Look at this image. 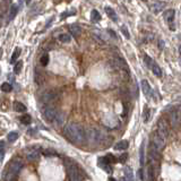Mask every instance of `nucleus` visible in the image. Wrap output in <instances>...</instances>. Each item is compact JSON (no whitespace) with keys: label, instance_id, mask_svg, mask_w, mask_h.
Segmentation results:
<instances>
[{"label":"nucleus","instance_id":"nucleus-1","mask_svg":"<svg viewBox=\"0 0 181 181\" xmlns=\"http://www.w3.org/2000/svg\"><path fill=\"white\" fill-rule=\"evenodd\" d=\"M63 134L67 137V139L74 143V144H83L86 141V131L85 129L78 124L70 122L66 124Z\"/></svg>","mask_w":181,"mask_h":181},{"label":"nucleus","instance_id":"nucleus-2","mask_svg":"<svg viewBox=\"0 0 181 181\" xmlns=\"http://www.w3.org/2000/svg\"><path fill=\"white\" fill-rule=\"evenodd\" d=\"M86 131V141L92 145H100L107 141V135L96 128H87Z\"/></svg>","mask_w":181,"mask_h":181},{"label":"nucleus","instance_id":"nucleus-3","mask_svg":"<svg viewBox=\"0 0 181 181\" xmlns=\"http://www.w3.org/2000/svg\"><path fill=\"white\" fill-rule=\"evenodd\" d=\"M66 165V170H67V174L69 181H83L84 180V177L82 174L80 170H79L78 165L76 163H74L73 161L67 160L65 162Z\"/></svg>","mask_w":181,"mask_h":181},{"label":"nucleus","instance_id":"nucleus-4","mask_svg":"<svg viewBox=\"0 0 181 181\" xmlns=\"http://www.w3.org/2000/svg\"><path fill=\"white\" fill-rule=\"evenodd\" d=\"M23 168V161L21 158H15L9 165V170L6 175V181H15L17 174Z\"/></svg>","mask_w":181,"mask_h":181},{"label":"nucleus","instance_id":"nucleus-5","mask_svg":"<svg viewBox=\"0 0 181 181\" xmlns=\"http://www.w3.org/2000/svg\"><path fill=\"white\" fill-rule=\"evenodd\" d=\"M169 117L171 126L173 128H177L181 124V105H177V107H172L170 110Z\"/></svg>","mask_w":181,"mask_h":181},{"label":"nucleus","instance_id":"nucleus-6","mask_svg":"<svg viewBox=\"0 0 181 181\" xmlns=\"http://www.w3.org/2000/svg\"><path fill=\"white\" fill-rule=\"evenodd\" d=\"M157 131L160 135L163 137L164 139H166L170 135V128H169V124L165 119H160L157 121Z\"/></svg>","mask_w":181,"mask_h":181},{"label":"nucleus","instance_id":"nucleus-7","mask_svg":"<svg viewBox=\"0 0 181 181\" xmlns=\"http://www.w3.org/2000/svg\"><path fill=\"white\" fill-rule=\"evenodd\" d=\"M59 92L56 90H49L44 92L42 96H41V101L43 102V103H51V102L56 101L59 99Z\"/></svg>","mask_w":181,"mask_h":181},{"label":"nucleus","instance_id":"nucleus-8","mask_svg":"<svg viewBox=\"0 0 181 181\" xmlns=\"http://www.w3.org/2000/svg\"><path fill=\"white\" fill-rule=\"evenodd\" d=\"M165 141H166V139H164L163 137L160 135L157 131H154V132H153L152 141H151V143L157 148L160 152H161L162 149H164V147H165Z\"/></svg>","mask_w":181,"mask_h":181},{"label":"nucleus","instance_id":"nucleus-9","mask_svg":"<svg viewBox=\"0 0 181 181\" xmlns=\"http://www.w3.org/2000/svg\"><path fill=\"white\" fill-rule=\"evenodd\" d=\"M57 114H58V111H57V109L52 107H46L45 110H43V117L46 121H52L53 122V120L56 119Z\"/></svg>","mask_w":181,"mask_h":181},{"label":"nucleus","instance_id":"nucleus-10","mask_svg":"<svg viewBox=\"0 0 181 181\" xmlns=\"http://www.w3.org/2000/svg\"><path fill=\"white\" fill-rule=\"evenodd\" d=\"M148 155H149V157L152 158L154 162H156L157 163L158 161H160V158H161V153L158 151L156 147L153 145L152 143H149V146H148Z\"/></svg>","mask_w":181,"mask_h":181},{"label":"nucleus","instance_id":"nucleus-11","mask_svg":"<svg viewBox=\"0 0 181 181\" xmlns=\"http://www.w3.org/2000/svg\"><path fill=\"white\" fill-rule=\"evenodd\" d=\"M141 90H143V93L147 97H149V96L152 95V88H151V86H149V84H148V82H147L146 79L141 80Z\"/></svg>","mask_w":181,"mask_h":181},{"label":"nucleus","instance_id":"nucleus-12","mask_svg":"<svg viewBox=\"0 0 181 181\" xmlns=\"http://www.w3.org/2000/svg\"><path fill=\"white\" fill-rule=\"evenodd\" d=\"M65 120H66V116H65V113L58 112L56 119L53 120V124H54L56 127H60V126H62V124H65Z\"/></svg>","mask_w":181,"mask_h":181},{"label":"nucleus","instance_id":"nucleus-13","mask_svg":"<svg viewBox=\"0 0 181 181\" xmlns=\"http://www.w3.org/2000/svg\"><path fill=\"white\" fill-rule=\"evenodd\" d=\"M69 31H70L71 35H74V36H79L82 34V27L79 25H77V24L69 25Z\"/></svg>","mask_w":181,"mask_h":181},{"label":"nucleus","instance_id":"nucleus-14","mask_svg":"<svg viewBox=\"0 0 181 181\" xmlns=\"http://www.w3.org/2000/svg\"><path fill=\"white\" fill-rule=\"evenodd\" d=\"M166 5L165 1H155L152 4V9L154 13H160L164 8V6Z\"/></svg>","mask_w":181,"mask_h":181},{"label":"nucleus","instance_id":"nucleus-15","mask_svg":"<svg viewBox=\"0 0 181 181\" xmlns=\"http://www.w3.org/2000/svg\"><path fill=\"white\" fill-rule=\"evenodd\" d=\"M128 146H129V143H128V141L124 139V141H118V143L114 145V149H117V151H124V149H127Z\"/></svg>","mask_w":181,"mask_h":181},{"label":"nucleus","instance_id":"nucleus-16","mask_svg":"<svg viewBox=\"0 0 181 181\" xmlns=\"http://www.w3.org/2000/svg\"><path fill=\"white\" fill-rule=\"evenodd\" d=\"M174 15H175V11L173 9H169L164 13V19L168 23H172L173 19H174Z\"/></svg>","mask_w":181,"mask_h":181},{"label":"nucleus","instance_id":"nucleus-17","mask_svg":"<svg viewBox=\"0 0 181 181\" xmlns=\"http://www.w3.org/2000/svg\"><path fill=\"white\" fill-rule=\"evenodd\" d=\"M104 9H105L107 15L110 17L112 21H114V22H117V21H118V16H117V13L114 11V9H112L111 7H105Z\"/></svg>","mask_w":181,"mask_h":181},{"label":"nucleus","instance_id":"nucleus-18","mask_svg":"<svg viewBox=\"0 0 181 181\" xmlns=\"http://www.w3.org/2000/svg\"><path fill=\"white\" fill-rule=\"evenodd\" d=\"M34 79H35V83L36 84L41 85L43 82H44V76L42 75V73L40 71V70H35V73H34Z\"/></svg>","mask_w":181,"mask_h":181},{"label":"nucleus","instance_id":"nucleus-19","mask_svg":"<svg viewBox=\"0 0 181 181\" xmlns=\"http://www.w3.org/2000/svg\"><path fill=\"white\" fill-rule=\"evenodd\" d=\"M151 69H152L153 74L155 75V76H157V77H161L162 76V69L160 68L157 63H155V62H153L152 66H151Z\"/></svg>","mask_w":181,"mask_h":181},{"label":"nucleus","instance_id":"nucleus-20","mask_svg":"<svg viewBox=\"0 0 181 181\" xmlns=\"http://www.w3.org/2000/svg\"><path fill=\"white\" fill-rule=\"evenodd\" d=\"M139 163L141 166L145 164V145H144V143L141 144V151H139Z\"/></svg>","mask_w":181,"mask_h":181},{"label":"nucleus","instance_id":"nucleus-21","mask_svg":"<svg viewBox=\"0 0 181 181\" xmlns=\"http://www.w3.org/2000/svg\"><path fill=\"white\" fill-rule=\"evenodd\" d=\"M40 156V153L36 152V151H32V152L27 153V155H26V158H27L28 161H36Z\"/></svg>","mask_w":181,"mask_h":181},{"label":"nucleus","instance_id":"nucleus-22","mask_svg":"<svg viewBox=\"0 0 181 181\" xmlns=\"http://www.w3.org/2000/svg\"><path fill=\"white\" fill-rule=\"evenodd\" d=\"M92 38L95 40V41L97 42V43H99V44H101V45L105 44V40L102 39V35H99V33H97V32H94V33H92Z\"/></svg>","mask_w":181,"mask_h":181},{"label":"nucleus","instance_id":"nucleus-23","mask_svg":"<svg viewBox=\"0 0 181 181\" xmlns=\"http://www.w3.org/2000/svg\"><path fill=\"white\" fill-rule=\"evenodd\" d=\"M90 19H92V22H100L101 21V15H100V13L97 10H92V13H90Z\"/></svg>","mask_w":181,"mask_h":181},{"label":"nucleus","instance_id":"nucleus-24","mask_svg":"<svg viewBox=\"0 0 181 181\" xmlns=\"http://www.w3.org/2000/svg\"><path fill=\"white\" fill-rule=\"evenodd\" d=\"M124 175H126V179H127L128 181H134L132 170L130 169L129 166H126V168H124Z\"/></svg>","mask_w":181,"mask_h":181},{"label":"nucleus","instance_id":"nucleus-25","mask_svg":"<svg viewBox=\"0 0 181 181\" xmlns=\"http://www.w3.org/2000/svg\"><path fill=\"white\" fill-rule=\"evenodd\" d=\"M14 109L16 110L17 112H25L27 107H25L23 103H21V102H15L14 103Z\"/></svg>","mask_w":181,"mask_h":181},{"label":"nucleus","instance_id":"nucleus-26","mask_svg":"<svg viewBox=\"0 0 181 181\" xmlns=\"http://www.w3.org/2000/svg\"><path fill=\"white\" fill-rule=\"evenodd\" d=\"M70 40H71V36L67 33H62L59 35V41L62 43H68V42H70Z\"/></svg>","mask_w":181,"mask_h":181},{"label":"nucleus","instance_id":"nucleus-27","mask_svg":"<svg viewBox=\"0 0 181 181\" xmlns=\"http://www.w3.org/2000/svg\"><path fill=\"white\" fill-rule=\"evenodd\" d=\"M21 54V49L19 48H16L15 51H14V53H13V56H11V59H10V63H14V62L16 61L17 59H18V57Z\"/></svg>","mask_w":181,"mask_h":181},{"label":"nucleus","instance_id":"nucleus-28","mask_svg":"<svg viewBox=\"0 0 181 181\" xmlns=\"http://www.w3.org/2000/svg\"><path fill=\"white\" fill-rule=\"evenodd\" d=\"M99 165L101 166L102 169L104 170L105 172H107V173H111L112 172V166L110 165V164H107V163H103V162H100L99 163Z\"/></svg>","mask_w":181,"mask_h":181},{"label":"nucleus","instance_id":"nucleus-29","mask_svg":"<svg viewBox=\"0 0 181 181\" xmlns=\"http://www.w3.org/2000/svg\"><path fill=\"white\" fill-rule=\"evenodd\" d=\"M7 138H8V141H10V143H14V141H17V138H18V134L15 132V131H13V132H9L8 136H7Z\"/></svg>","mask_w":181,"mask_h":181},{"label":"nucleus","instance_id":"nucleus-30","mask_svg":"<svg viewBox=\"0 0 181 181\" xmlns=\"http://www.w3.org/2000/svg\"><path fill=\"white\" fill-rule=\"evenodd\" d=\"M16 14H17V7L16 6H11L10 10H9V21L14 19L15 16H16Z\"/></svg>","mask_w":181,"mask_h":181},{"label":"nucleus","instance_id":"nucleus-31","mask_svg":"<svg viewBox=\"0 0 181 181\" xmlns=\"http://www.w3.org/2000/svg\"><path fill=\"white\" fill-rule=\"evenodd\" d=\"M13 90V87H11V85L9 83H2L1 85V90L2 92H5V93H8V92H10Z\"/></svg>","mask_w":181,"mask_h":181},{"label":"nucleus","instance_id":"nucleus-32","mask_svg":"<svg viewBox=\"0 0 181 181\" xmlns=\"http://www.w3.org/2000/svg\"><path fill=\"white\" fill-rule=\"evenodd\" d=\"M31 121H32V118H31L28 114H25V116L21 117V122H22V124H31Z\"/></svg>","mask_w":181,"mask_h":181},{"label":"nucleus","instance_id":"nucleus-33","mask_svg":"<svg viewBox=\"0 0 181 181\" xmlns=\"http://www.w3.org/2000/svg\"><path fill=\"white\" fill-rule=\"evenodd\" d=\"M149 116H151V111H149V109H148V107H144V112H143V118H144V121H145V122L148 121Z\"/></svg>","mask_w":181,"mask_h":181},{"label":"nucleus","instance_id":"nucleus-34","mask_svg":"<svg viewBox=\"0 0 181 181\" xmlns=\"http://www.w3.org/2000/svg\"><path fill=\"white\" fill-rule=\"evenodd\" d=\"M40 62H41L42 66H48V63H49V54H43L41 57V59H40Z\"/></svg>","mask_w":181,"mask_h":181},{"label":"nucleus","instance_id":"nucleus-35","mask_svg":"<svg viewBox=\"0 0 181 181\" xmlns=\"http://www.w3.org/2000/svg\"><path fill=\"white\" fill-rule=\"evenodd\" d=\"M22 68H23V62L18 61L16 65H15V67H14V71H15V74H16V75H18V74L21 73Z\"/></svg>","mask_w":181,"mask_h":181},{"label":"nucleus","instance_id":"nucleus-36","mask_svg":"<svg viewBox=\"0 0 181 181\" xmlns=\"http://www.w3.org/2000/svg\"><path fill=\"white\" fill-rule=\"evenodd\" d=\"M144 61H145V63L147 65V67H149V68H151L152 63L154 62L152 60V58H149V57L147 56V54H145V56H144Z\"/></svg>","mask_w":181,"mask_h":181},{"label":"nucleus","instance_id":"nucleus-37","mask_svg":"<svg viewBox=\"0 0 181 181\" xmlns=\"http://www.w3.org/2000/svg\"><path fill=\"white\" fill-rule=\"evenodd\" d=\"M121 32H122V34L124 35V38H126V39H129L130 38L129 32H128V28H127L126 25H122V27H121Z\"/></svg>","mask_w":181,"mask_h":181},{"label":"nucleus","instance_id":"nucleus-38","mask_svg":"<svg viewBox=\"0 0 181 181\" xmlns=\"http://www.w3.org/2000/svg\"><path fill=\"white\" fill-rule=\"evenodd\" d=\"M127 158H128V154H127V153H124V154H121V155L119 156V162L124 163V162L127 161Z\"/></svg>","mask_w":181,"mask_h":181},{"label":"nucleus","instance_id":"nucleus-39","mask_svg":"<svg viewBox=\"0 0 181 181\" xmlns=\"http://www.w3.org/2000/svg\"><path fill=\"white\" fill-rule=\"evenodd\" d=\"M4 15H5V8H4L2 4L0 2V19L4 17Z\"/></svg>","mask_w":181,"mask_h":181},{"label":"nucleus","instance_id":"nucleus-40","mask_svg":"<svg viewBox=\"0 0 181 181\" xmlns=\"http://www.w3.org/2000/svg\"><path fill=\"white\" fill-rule=\"evenodd\" d=\"M54 151H52V149H45L44 151V155H54Z\"/></svg>","mask_w":181,"mask_h":181},{"label":"nucleus","instance_id":"nucleus-41","mask_svg":"<svg viewBox=\"0 0 181 181\" xmlns=\"http://www.w3.org/2000/svg\"><path fill=\"white\" fill-rule=\"evenodd\" d=\"M138 177L141 181H144V172H143V169H141L138 171Z\"/></svg>","mask_w":181,"mask_h":181},{"label":"nucleus","instance_id":"nucleus-42","mask_svg":"<svg viewBox=\"0 0 181 181\" xmlns=\"http://www.w3.org/2000/svg\"><path fill=\"white\" fill-rule=\"evenodd\" d=\"M4 156H5V152H4V149H0V162L4 160Z\"/></svg>","mask_w":181,"mask_h":181},{"label":"nucleus","instance_id":"nucleus-43","mask_svg":"<svg viewBox=\"0 0 181 181\" xmlns=\"http://www.w3.org/2000/svg\"><path fill=\"white\" fill-rule=\"evenodd\" d=\"M107 32H109V33L111 34V36H113V38H117V36H116V33H114V32H113V31H111V29H109V31H107Z\"/></svg>","mask_w":181,"mask_h":181},{"label":"nucleus","instance_id":"nucleus-44","mask_svg":"<svg viewBox=\"0 0 181 181\" xmlns=\"http://www.w3.org/2000/svg\"><path fill=\"white\" fill-rule=\"evenodd\" d=\"M2 53H4V51H2V49H0V59H1V57H2Z\"/></svg>","mask_w":181,"mask_h":181},{"label":"nucleus","instance_id":"nucleus-45","mask_svg":"<svg viewBox=\"0 0 181 181\" xmlns=\"http://www.w3.org/2000/svg\"><path fill=\"white\" fill-rule=\"evenodd\" d=\"M4 147V141H0V148Z\"/></svg>","mask_w":181,"mask_h":181},{"label":"nucleus","instance_id":"nucleus-46","mask_svg":"<svg viewBox=\"0 0 181 181\" xmlns=\"http://www.w3.org/2000/svg\"><path fill=\"white\" fill-rule=\"evenodd\" d=\"M109 181H117V180H116L114 178H110V179H109Z\"/></svg>","mask_w":181,"mask_h":181},{"label":"nucleus","instance_id":"nucleus-47","mask_svg":"<svg viewBox=\"0 0 181 181\" xmlns=\"http://www.w3.org/2000/svg\"><path fill=\"white\" fill-rule=\"evenodd\" d=\"M120 181H128V180H127L126 178H122V179H120Z\"/></svg>","mask_w":181,"mask_h":181}]
</instances>
